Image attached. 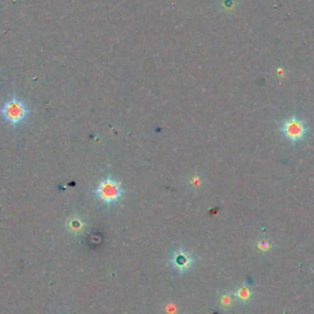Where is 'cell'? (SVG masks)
<instances>
[{"instance_id":"cell-1","label":"cell","mask_w":314,"mask_h":314,"mask_svg":"<svg viewBox=\"0 0 314 314\" xmlns=\"http://www.w3.org/2000/svg\"><path fill=\"white\" fill-rule=\"evenodd\" d=\"M122 185L113 178H106L101 181L96 187V195L107 204H112L122 196Z\"/></svg>"},{"instance_id":"cell-2","label":"cell","mask_w":314,"mask_h":314,"mask_svg":"<svg viewBox=\"0 0 314 314\" xmlns=\"http://www.w3.org/2000/svg\"><path fill=\"white\" fill-rule=\"evenodd\" d=\"M2 115L11 124H19L27 116L26 104L19 98L13 97L7 101L2 107Z\"/></svg>"},{"instance_id":"cell-3","label":"cell","mask_w":314,"mask_h":314,"mask_svg":"<svg viewBox=\"0 0 314 314\" xmlns=\"http://www.w3.org/2000/svg\"><path fill=\"white\" fill-rule=\"evenodd\" d=\"M304 133H306L304 123L296 117H292L291 119L286 121L285 124H283V134L292 141H297V140L302 139L304 136Z\"/></svg>"},{"instance_id":"cell-4","label":"cell","mask_w":314,"mask_h":314,"mask_svg":"<svg viewBox=\"0 0 314 314\" xmlns=\"http://www.w3.org/2000/svg\"><path fill=\"white\" fill-rule=\"evenodd\" d=\"M194 263V258L190 253L184 249H178L171 255V264L179 273H184L191 268Z\"/></svg>"},{"instance_id":"cell-5","label":"cell","mask_w":314,"mask_h":314,"mask_svg":"<svg viewBox=\"0 0 314 314\" xmlns=\"http://www.w3.org/2000/svg\"><path fill=\"white\" fill-rule=\"evenodd\" d=\"M252 296H253L252 290H250L247 285L238 286L237 290L233 292V297H235V300L239 302V303H247V302L250 301Z\"/></svg>"},{"instance_id":"cell-6","label":"cell","mask_w":314,"mask_h":314,"mask_svg":"<svg viewBox=\"0 0 314 314\" xmlns=\"http://www.w3.org/2000/svg\"><path fill=\"white\" fill-rule=\"evenodd\" d=\"M233 296L230 295V294H225L222 295V297H221V307H223L225 309H227V308H231L233 306Z\"/></svg>"}]
</instances>
